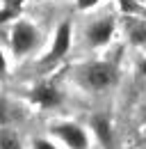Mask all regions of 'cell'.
I'll use <instances>...</instances> for the list:
<instances>
[{
  "label": "cell",
  "instance_id": "obj_2",
  "mask_svg": "<svg viewBox=\"0 0 146 149\" xmlns=\"http://www.w3.org/2000/svg\"><path fill=\"white\" fill-rule=\"evenodd\" d=\"M36 41H39V30H36L32 23H28V21H21L14 25V30H12V37H9V44H12V51H14V55H28L32 48L36 46Z\"/></svg>",
  "mask_w": 146,
  "mask_h": 149
},
{
  "label": "cell",
  "instance_id": "obj_6",
  "mask_svg": "<svg viewBox=\"0 0 146 149\" xmlns=\"http://www.w3.org/2000/svg\"><path fill=\"white\" fill-rule=\"evenodd\" d=\"M30 99L34 101L36 106H41V108H55L62 101L59 90L55 85H39V87H34L32 94H30Z\"/></svg>",
  "mask_w": 146,
  "mask_h": 149
},
{
  "label": "cell",
  "instance_id": "obj_3",
  "mask_svg": "<svg viewBox=\"0 0 146 149\" xmlns=\"http://www.w3.org/2000/svg\"><path fill=\"white\" fill-rule=\"evenodd\" d=\"M53 133L69 149H87L89 147V138H87L85 129L78 126V124H73V122H64V124L53 126Z\"/></svg>",
  "mask_w": 146,
  "mask_h": 149
},
{
  "label": "cell",
  "instance_id": "obj_7",
  "mask_svg": "<svg viewBox=\"0 0 146 149\" xmlns=\"http://www.w3.org/2000/svg\"><path fill=\"white\" fill-rule=\"evenodd\" d=\"M94 133L98 135V140L105 147L112 145V124H110L107 117H94Z\"/></svg>",
  "mask_w": 146,
  "mask_h": 149
},
{
  "label": "cell",
  "instance_id": "obj_11",
  "mask_svg": "<svg viewBox=\"0 0 146 149\" xmlns=\"http://www.w3.org/2000/svg\"><path fill=\"white\" fill-rule=\"evenodd\" d=\"M101 0H78V7L80 9H91V7H96Z\"/></svg>",
  "mask_w": 146,
  "mask_h": 149
},
{
  "label": "cell",
  "instance_id": "obj_14",
  "mask_svg": "<svg viewBox=\"0 0 146 149\" xmlns=\"http://www.w3.org/2000/svg\"><path fill=\"white\" fill-rule=\"evenodd\" d=\"M139 69H142V74L146 76V60H144V62H142V64H139Z\"/></svg>",
  "mask_w": 146,
  "mask_h": 149
},
{
  "label": "cell",
  "instance_id": "obj_1",
  "mask_svg": "<svg viewBox=\"0 0 146 149\" xmlns=\"http://www.w3.org/2000/svg\"><path fill=\"white\" fill-rule=\"evenodd\" d=\"M82 80H85L87 87L96 90V92H103V90H110L116 83V71L107 62H94L82 71Z\"/></svg>",
  "mask_w": 146,
  "mask_h": 149
},
{
  "label": "cell",
  "instance_id": "obj_9",
  "mask_svg": "<svg viewBox=\"0 0 146 149\" xmlns=\"http://www.w3.org/2000/svg\"><path fill=\"white\" fill-rule=\"evenodd\" d=\"M0 149H23L21 140L9 131H0Z\"/></svg>",
  "mask_w": 146,
  "mask_h": 149
},
{
  "label": "cell",
  "instance_id": "obj_8",
  "mask_svg": "<svg viewBox=\"0 0 146 149\" xmlns=\"http://www.w3.org/2000/svg\"><path fill=\"white\" fill-rule=\"evenodd\" d=\"M126 30H128V37H130L132 44L146 46V25L142 23V21H128Z\"/></svg>",
  "mask_w": 146,
  "mask_h": 149
},
{
  "label": "cell",
  "instance_id": "obj_13",
  "mask_svg": "<svg viewBox=\"0 0 146 149\" xmlns=\"http://www.w3.org/2000/svg\"><path fill=\"white\" fill-rule=\"evenodd\" d=\"M7 119H9V115H7V108H5V103L0 101V124H7Z\"/></svg>",
  "mask_w": 146,
  "mask_h": 149
},
{
  "label": "cell",
  "instance_id": "obj_10",
  "mask_svg": "<svg viewBox=\"0 0 146 149\" xmlns=\"http://www.w3.org/2000/svg\"><path fill=\"white\" fill-rule=\"evenodd\" d=\"M32 149H57V147L50 140H46V138H34L32 140Z\"/></svg>",
  "mask_w": 146,
  "mask_h": 149
},
{
  "label": "cell",
  "instance_id": "obj_4",
  "mask_svg": "<svg viewBox=\"0 0 146 149\" xmlns=\"http://www.w3.org/2000/svg\"><path fill=\"white\" fill-rule=\"evenodd\" d=\"M112 35H114V21L107 19V16L94 21L89 28H87V32H85L89 46H105L110 39H112Z\"/></svg>",
  "mask_w": 146,
  "mask_h": 149
},
{
  "label": "cell",
  "instance_id": "obj_12",
  "mask_svg": "<svg viewBox=\"0 0 146 149\" xmlns=\"http://www.w3.org/2000/svg\"><path fill=\"white\" fill-rule=\"evenodd\" d=\"M7 76V60H5V53L0 51V78Z\"/></svg>",
  "mask_w": 146,
  "mask_h": 149
},
{
  "label": "cell",
  "instance_id": "obj_5",
  "mask_svg": "<svg viewBox=\"0 0 146 149\" xmlns=\"http://www.w3.org/2000/svg\"><path fill=\"white\" fill-rule=\"evenodd\" d=\"M69 46H71V25L62 23L55 32V41L50 46V53L46 55V62H57L59 57H64L69 53Z\"/></svg>",
  "mask_w": 146,
  "mask_h": 149
},
{
  "label": "cell",
  "instance_id": "obj_15",
  "mask_svg": "<svg viewBox=\"0 0 146 149\" xmlns=\"http://www.w3.org/2000/svg\"><path fill=\"white\" fill-rule=\"evenodd\" d=\"M137 2H146V0H137Z\"/></svg>",
  "mask_w": 146,
  "mask_h": 149
}]
</instances>
